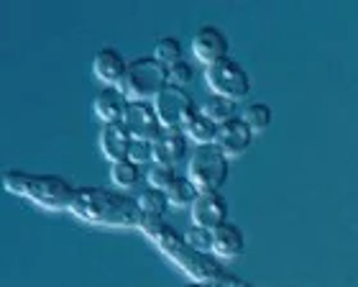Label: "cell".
<instances>
[{"instance_id": "cell-15", "label": "cell", "mask_w": 358, "mask_h": 287, "mask_svg": "<svg viewBox=\"0 0 358 287\" xmlns=\"http://www.w3.org/2000/svg\"><path fill=\"white\" fill-rule=\"evenodd\" d=\"M246 249V239L236 223L225 220L213 228V257L217 259H238Z\"/></svg>"}, {"instance_id": "cell-5", "label": "cell", "mask_w": 358, "mask_h": 287, "mask_svg": "<svg viewBox=\"0 0 358 287\" xmlns=\"http://www.w3.org/2000/svg\"><path fill=\"white\" fill-rule=\"evenodd\" d=\"M231 174V159L215 144L194 146L187 159V177L192 180L197 192H220Z\"/></svg>"}, {"instance_id": "cell-16", "label": "cell", "mask_w": 358, "mask_h": 287, "mask_svg": "<svg viewBox=\"0 0 358 287\" xmlns=\"http://www.w3.org/2000/svg\"><path fill=\"white\" fill-rule=\"evenodd\" d=\"M128 98L118 88H103L92 100V111L103 123H120L126 113Z\"/></svg>"}, {"instance_id": "cell-6", "label": "cell", "mask_w": 358, "mask_h": 287, "mask_svg": "<svg viewBox=\"0 0 358 287\" xmlns=\"http://www.w3.org/2000/svg\"><path fill=\"white\" fill-rule=\"evenodd\" d=\"M205 83H208L213 95L228 100H243L251 92V77L243 69L241 62L233 57H223V59L213 62L205 67Z\"/></svg>"}, {"instance_id": "cell-8", "label": "cell", "mask_w": 358, "mask_h": 287, "mask_svg": "<svg viewBox=\"0 0 358 287\" xmlns=\"http://www.w3.org/2000/svg\"><path fill=\"white\" fill-rule=\"evenodd\" d=\"M120 123L126 126L128 134L134 139H146V141H154L164 131V126L159 121L157 108L149 100H128L126 113H123Z\"/></svg>"}, {"instance_id": "cell-28", "label": "cell", "mask_w": 358, "mask_h": 287, "mask_svg": "<svg viewBox=\"0 0 358 287\" xmlns=\"http://www.w3.org/2000/svg\"><path fill=\"white\" fill-rule=\"evenodd\" d=\"M185 287H220L217 282H197V280H192L189 285H185Z\"/></svg>"}, {"instance_id": "cell-4", "label": "cell", "mask_w": 358, "mask_h": 287, "mask_svg": "<svg viewBox=\"0 0 358 287\" xmlns=\"http://www.w3.org/2000/svg\"><path fill=\"white\" fill-rule=\"evenodd\" d=\"M166 75H169V67H164L154 54L151 57H136L134 62H128V69L123 80H120L118 90L128 100H149V103H154V98L169 85Z\"/></svg>"}, {"instance_id": "cell-2", "label": "cell", "mask_w": 358, "mask_h": 287, "mask_svg": "<svg viewBox=\"0 0 358 287\" xmlns=\"http://www.w3.org/2000/svg\"><path fill=\"white\" fill-rule=\"evenodd\" d=\"M138 231H141L149 241H154V246H157L166 259H172L174 265L185 274H189L192 280L220 282L225 277L223 267H220V262H217L213 254L192 249V246L185 241V234L174 231L164 218H159V216H143Z\"/></svg>"}, {"instance_id": "cell-26", "label": "cell", "mask_w": 358, "mask_h": 287, "mask_svg": "<svg viewBox=\"0 0 358 287\" xmlns=\"http://www.w3.org/2000/svg\"><path fill=\"white\" fill-rule=\"evenodd\" d=\"M128 159L136 162V164H151V162H154V141L134 139L131 151H128Z\"/></svg>"}, {"instance_id": "cell-1", "label": "cell", "mask_w": 358, "mask_h": 287, "mask_svg": "<svg viewBox=\"0 0 358 287\" xmlns=\"http://www.w3.org/2000/svg\"><path fill=\"white\" fill-rule=\"evenodd\" d=\"M69 213L90 226L103 228H138L143 220L141 205L134 195L97 185L77 188V197Z\"/></svg>"}, {"instance_id": "cell-12", "label": "cell", "mask_w": 358, "mask_h": 287, "mask_svg": "<svg viewBox=\"0 0 358 287\" xmlns=\"http://www.w3.org/2000/svg\"><path fill=\"white\" fill-rule=\"evenodd\" d=\"M187 149H189V139L185 136V131L164 129L154 139V162L177 167V164H182L185 159H189Z\"/></svg>"}, {"instance_id": "cell-20", "label": "cell", "mask_w": 358, "mask_h": 287, "mask_svg": "<svg viewBox=\"0 0 358 287\" xmlns=\"http://www.w3.org/2000/svg\"><path fill=\"white\" fill-rule=\"evenodd\" d=\"M110 180L115 188H134L141 180V164H136L131 159H120L110 164Z\"/></svg>"}, {"instance_id": "cell-10", "label": "cell", "mask_w": 358, "mask_h": 287, "mask_svg": "<svg viewBox=\"0 0 358 287\" xmlns=\"http://www.w3.org/2000/svg\"><path fill=\"white\" fill-rule=\"evenodd\" d=\"M192 54L197 59L208 67L213 62L223 59V57H231V41L225 36L223 31L217 29V26H202L192 34Z\"/></svg>"}, {"instance_id": "cell-27", "label": "cell", "mask_w": 358, "mask_h": 287, "mask_svg": "<svg viewBox=\"0 0 358 287\" xmlns=\"http://www.w3.org/2000/svg\"><path fill=\"white\" fill-rule=\"evenodd\" d=\"M192 64L189 62H177V64H172L169 67V75H166V80H169V85H174V88H185L189 80H192Z\"/></svg>"}, {"instance_id": "cell-23", "label": "cell", "mask_w": 358, "mask_h": 287, "mask_svg": "<svg viewBox=\"0 0 358 287\" xmlns=\"http://www.w3.org/2000/svg\"><path fill=\"white\" fill-rule=\"evenodd\" d=\"M177 177V169L169 164H159V162H151L143 172V180H146V188H157V190H166Z\"/></svg>"}, {"instance_id": "cell-3", "label": "cell", "mask_w": 358, "mask_h": 287, "mask_svg": "<svg viewBox=\"0 0 358 287\" xmlns=\"http://www.w3.org/2000/svg\"><path fill=\"white\" fill-rule=\"evenodd\" d=\"M3 188L18 197H26L44 211H72L77 188L62 174H31L21 169L3 172Z\"/></svg>"}, {"instance_id": "cell-11", "label": "cell", "mask_w": 358, "mask_h": 287, "mask_svg": "<svg viewBox=\"0 0 358 287\" xmlns=\"http://www.w3.org/2000/svg\"><path fill=\"white\" fill-rule=\"evenodd\" d=\"M194 226L202 228H217L228 220V200L220 192H197L194 203L189 205Z\"/></svg>"}, {"instance_id": "cell-18", "label": "cell", "mask_w": 358, "mask_h": 287, "mask_svg": "<svg viewBox=\"0 0 358 287\" xmlns=\"http://www.w3.org/2000/svg\"><path fill=\"white\" fill-rule=\"evenodd\" d=\"M136 200L141 205L143 216H159V218H164V213L172 208L169 197H166V190H157V188H143L136 195Z\"/></svg>"}, {"instance_id": "cell-25", "label": "cell", "mask_w": 358, "mask_h": 287, "mask_svg": "<svg viewBox=\"0 0 358 287\" xmlns=\"http://www.w3.org/2000/svg\"><path fill=\"white\" fill-rule=\"evenodd\" d=\"M185 241L197 251H205V254H213V228H202V226H189L185 231Z\"/></svg>"}, {"instance_id": "cell-21", "label": "cell", "mask_w": 358, "mask_h": 287, "mask_svg": "<svg viewBox=\"0 0 358 287\" xmlns=\"http://www.w3.org/2000/svg\"><path fill=\"white\" fill-rule=\"evenodd\" d=\"M241 118L248 123V129L254 131V134H264V131L271 126L274 113H271V108H268L266 103H248V106L241 111Z\"/></svg>"}, {"instance_id": "cell-13", "label": "cell", "mask_w": 358, "mask_h": 287, "mask_svg": "<svg viewBox=\"0 0 358 287\" xmlns=\"http://www.w3.org/2000/svg\"><path fill=\"white\" fill-rule=\"evenodd\" d=\"M128 69V62L123 59V54L118 49H113V46H103V49H97L95 57H92V72L100 83H105L108 88H118L123 75H126Z\"/></svg>"}, {"instance_id": "cell-17", "label": "cell", "mask_w": 358, "mask_h": 287, "mask_svg": "<svg viewBox=\"0 0 358 287\" xmlns=\"http://www.w3.org/2000/svg\"><path fill=\"white\" fill-rule=\"evenodd\" d=\"M185 136L189 139V141H194V146H202V144H213L215 141V131H217V123L213 121V118H208V115L202 113L200 108L194 111L189 118H187L185 123Z\"/></svg>"}, {"instance_id": "cell-24", "label": "cell", "mask_w": 358, "mask_h": 287, "mask_svg": "<svg viewBox=\"0 0 358 287\" xmlns=\"http://www.w3.org/2000/svg\"><path fill=\"white\" fill-rule=\"evenodd\" d=\"M154 57H157L164 67H172V64H177V62H182L185 57H182V44H179L177 36H162L154 44Z\"/></svg>"}, {"instance_id": "cell-19", "label": "cell", "mask_w": 358, "mask_h": 287, "mask_svg": "<svg viewBox=\"0 0 358 287\" xmlns=\"http://www.w3.org/2000/svg\"><path fill=\"white\" fill-rule=\"evenodd\" d=\"M166 197H169V205L172 208H187V205L194 203L197 197V188L192 185L189 177H174V182L166 188Z\"/></svg>"}, {"instance_id": "cell-7", "label": "cell", "mask_w": 358, "mask_h": 287, "mask_svg": "<svg viewBox=\"0 0 358 287\" xmlns=\"http://www.w3.org/2000/svg\"><path fill=\"white\" fill-rule=\"evenodd\" d=\"M154 108H157L159 121H162L164 129H185L187 118L197 111L189 90L187 88H174V85H166L164 90L159 92L154 98Z\"/></svg>"}, {"instance_id": "cell-22", "label": "cell", "mask_w": 358, "mask_h": 287, "mask_svg": "<svg viewBox=\"0 0 358 287\" xmlns=\"http://www.w3.org/2000/svg\"><path fill=\"white\" fill-rule=\"evenodd\" d=\"M200 111L208 115V118H213L215 123H223V121H228V118H233V115H238L236 113V100L220 98V95H210L200 106Z\"/></svg>"}, {"instance_id": "cell-9", "label": "cell", "mask_w": 358, "mask_h": 287, "mask_svg": "<svg viewBox=\"0 0 358 287\" xmlns=\"http://www.w3.org/2000/svg\"><path fill=\"white\" fill-rule=\"evenodd\" d=\"M254 131L248 129V123L238 115H233L228 121L217 123V131H215V146L223 151L228 159H236L241 154H246L251 149V144H254Z\"/></svg>"}, {"instance_id": "cell-14", "label": "cell", "mask_w": 358, "mask_h": 287, "mask_svg": "<svg viewBox=\"0 0 358 287\" xmlns=\"http://www.w3.org/2000/svg\"><path fill=\"white\" fill-rule=\"evenodd\" d=\"M100 151L105 154L108 162H120V159H128V151H131V144H134V136L128 134V129L123 123H103L100 129Z\"/></svg>"}]
</instances>
